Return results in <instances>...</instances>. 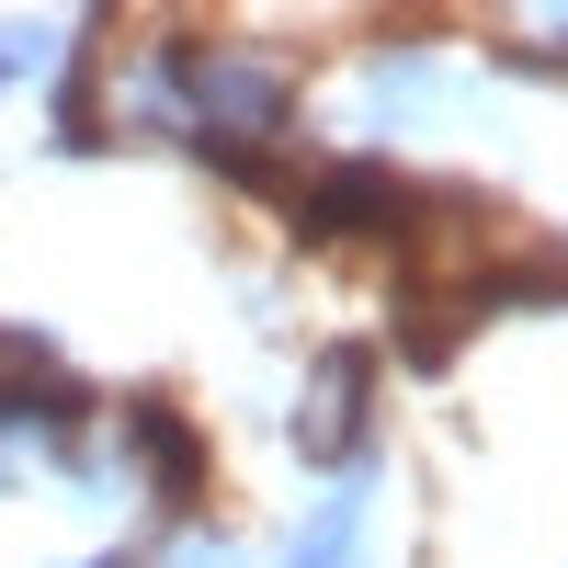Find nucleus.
<instances>
[{"label": "nucleus", "mask_w": 568, "mask_h": 568, "mask_svg": "<svg viewBox=\"0 0 568 568\" xmlns=\"http://www.w3.org/2000/svg\"><path fill=\"white\" fill-rule=\"evenodd\" d=\"M353 546H364V500L342 489V500H329V511H318V535H307V557H296V568H364Z\"/></svg>", "instance_id": "obj_2"}, {"label": "nucleus", "mask_w": 568, "mask_h": 568, "mask_svg": "<svg viewBox=\"0 0 568 568\" xmlns=\"http://www.w3.org/2000/svg\"><path fill=\"white\" fill-rule=\"evenodd\" d=\"M80 387L58 375V353H34V342H12L0 329V409H69Z\"/></svg>", "instance_id": "obj_1"}]
</instances>
